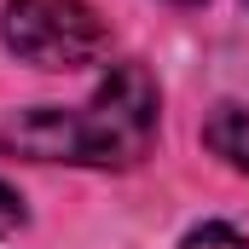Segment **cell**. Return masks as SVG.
Wrapping results in <instances>:
<instances>
[{
	"label": "cell",
	"mask_w": 249,
	"mask_h": 249,
	"mask_svg": "<svg viewBox=\"0 0 249 249\" xmlns=\"http://www.w3.org/2000/svg\"><path fill=\"white\" fill-rule=\"evenodd\" d=\"M162 116V93L145 64H110L87 105H35L0 122V151L23 162H70V168H133Z\"/></svg>",
	"instance_id": "1"
},
{
	"label": "cell",
	"mask_w": 249,
	"mask_h": 249,
	"mask_svg": "<svg viewBox=\"0 0 249 249\" xmlns=\"http://www.w3.org/2000/svg\"><path fill=\"white\" fill-rule=\"evenodd\" d=\"M0 41L35 70H87L110 53V23L87 0H6Z\"/></svg>",
	"instance_id": "2"
},
{
	"label": "cell",
	"mask_w": 249,
	"mask_h": 249,
	"mask_svg": "<svg viewBox=\"0 0 249 249\" xmlns=\"http://www.w3.org/2000/svg\"><path fill=\"white\" fill-rule=\"evenodd\" d=\"M203 145H209L226 168L249 174V105H214L209 122H203Z\"/></svg>",
	"instance_id": "3"
},
{
	"label": "cell",
	"mask_w": 249,
	"mask_h": 249,
	"mask_svg": "<svg viewBox=\"0 0 249 249\" xmlns=\"http://www.w3.org/2000/svg\"><path fill=\"white\" fill-rule=\"evenodd\" d=\"M180 249H249L244 244V232H232L226 220H203V226H191L186 232V244Z\"/></svg>",
	"instance_id": "4"
},
{
	"label": "cell",
	"mask_w": 249,
	"mask_h": 249,
	"mask_svg": "<svg viewBox=\"0 0 249 249\" xmlns=\"http://www.w3.org/2000/svg\"><path fill=\"white\" fill-rule=\"evenodd\" d=\"M23 226H29V209H23V197H18V191L0 180V238H18Z\"/></svg>",
	"instance_id": "5"
},
{
	"label": "cell",
	"mask_w": 249,
	"mask_h": 249,
	"mask_svg": "<svg viewBox=\"0 0 249 249\" xmlns=\"http://www.w3.org/2000/svg\"><path fill=\"white\" fill-rule=\"evenodd\" d=\"M174 6H197V0H174Z\"/></svg>",
	"instance_id": "6"
}]
</instances>
